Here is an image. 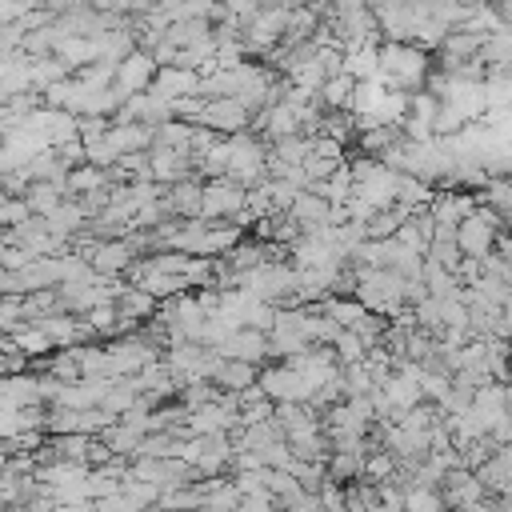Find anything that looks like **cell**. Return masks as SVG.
I'll return each mask as SVG.
<instances>
[{"label":"cell","instance_id":"1","mask_svg":"<svg viewBox=\"0 0 512 512\" xmlns=\"http://www.w3.org/2000/svg\"><path fill=\"white\" fill-rule=\"evenodd\" d=\"M432 76V52H424L420 44H380V80L388 92H404L416 96L428 88Z\"/></svg>","mask_w":512,"mask_h":512},{"label":"cell","instance_id":"2","mask_svg":"<svg viewBox=\"0 0 512 512\" xmlns=\"http://www.w3.org/2000/svg\"><path fill=\"white\" fill-rule=\"evenodd\" d=\"M260 388H264L268 400H276V404H312V400H316V388H312L292 364H284V360L260 368Z\"/></svg>","mask_w":512,"mask_h":512},{"label":"cell","instance_id":"3","mask_svg":"<svg viewBox=\"0 0 512 512\" xmlns=\"http://www.w3.org/2000/svg\"><path fill=\"white\" fill-rule=\"evenodd\" d=\"M108 352H112V376H140L148 364L160 360L164 348L156 340H148L144 332H132V336H116L108 344Z\"/></svg>","mask_w":512,"mask_h":512},{"label":"cell","instance_id":"4","mask_svg":"<svg viewBox=\"0 0 512 512\" xmlns=\"http://www.w3.org/2000/svg\"><path fill=\"white\" fill-rule=\"evenodd\" d=\"M244 208H248V188L240 180H232V176L204 180V220L224 224V220H236Z\"/></svg>","mask_w":512,"mask_h":512},{"label":"cell","instance_id":"5","mask_svg":"<svg viewBox=\"0 0 512 512\" xmlns=\"http://www.w3.org/2000/svg\"><path fill=\"white\" fill-rule=\"evenodd\" d=\"M196 124L200 128H212L220 136H236V132H248L252 128V112L236 96H220V100H204Z\"/></svg>","mask_w":512,"mask_h":512},{"label":"cell","instance_id":"6","mask_svg":"<svg viewBox=\"0 0 512 512\" xmlns=\"http://www.w3.org/2000/svg\"><path fill=\"white\" fill-rule=\"evenodd\" d=\"M80 256H88V264L100 276H128V268L140 260L128 240H100V244H88Z\"/></svg>","mask_w":512,"mask_h":512},{"label":"cell","instance_id":"7","mask_svg":"<svg viewBox=\"0 0 512 512\" xmlns=\"http://www.w3.org/2000/svg\"><path fill=\"white\" fill-rule=\"evenodd\" d=\"M156 72H160L156 56L136 48V52L124 60V64H116V88H120L124 96H140V92H148V88H152Z\"/></svg>","mask_w":512,"mask_h":512},{"label":"cell","instance_id":"8","mask_svg":"<svg viewBox=\"0 0 512 512\" xmlns=\"http://www.w3.org/2000/svg\"><path fill=\"white\" fill-rule=\"evenodd\" d=\"M220 356H228V360H244V364H264L268 356H272V344H268V332H256V328H240V332H232L228 340H224V348H216Z\"/></svg>","mask_w":512,"mask_h":512},{"label":"cell","instance_id":"9","mask_svg":"<svg viewBox=\"0 0 512 512\" xmlns=\"http://www.w3.org/2000/svg\"><path fill=\"white\" fill-rule=\"evenodd\" d=\"M200 72H188V68H160L156 72V80H152V88L148 92H156V96H164V100H192V96H200Z\"/></svg>","mask_w":512,"mask_h":512},{"label":"cell","instance_id":"10","mask_svg":"<svg viewBox=\"0 0 512 512\" xmlns=\"http://www.w3.org/2000/svg\"><path fill=\"white\" fill-rule=\"evenodd\" d=\"M168 212L176 220H204V180H184V184H172L168 196H164Z\"/></svg>","mask_w":512,"mask_h":512},{"label":"cell","instance_id":"11","mask_svg":"<svg viewBox=\"0 0 512 512\" xmlns=\"http://www.w3.org/2000/svg\"><path fill=\"white\" fill-rule=\"evenodd\" d=\"M32 404H44L40 376L36 372L4 376V384H0V408H32Z\"/></svg>","mask_w":512,"mask_h":512},{"label":"cell","instance_id":"12","mask_svg":"<svg viewBox=\"0 0 512 512\" xmlns=\"http://www.w3.org/2000/svg\"><path fill=\"white\" fill-rule=\"evenodd\" d=\"M212 384L224 388V392H244V388L260 384V368H256V364H244V360L220 356V364H216V372H212Z\"/></svg>","mask_w":512,"mask_h":512},{"label":"cell","instance_id":"13","mask_svg":"<svg viewBox=\"0 0 512 512\" xmlns=\"http://www.w3.org/2000/svg\"><path fill=\"white\" fill-rule=\"evenodd\" d=\"M320 308H324L340 328H348V332H360V328H364V320L372 316L356 296H328Z\"/></svg>","mask_w":512,"mask_h":512},{"label":"cell","instance_id":"14","mask_svg":"<svg viewBox=\"0 0 512 512\" xmlns=\"http://www.w3.org/2000/svg\"><path fill=\"white\" fill-rule=\"evenodd\" d=\"M56 56H60L72 72H80V68H88V64H100V40H92V36H68V40L56 48Z\"/></svg>","mask_w":512,"mask_h":512},{"label":"cell","instance_id":"15","mask_svg":"<svg viewBox=\"0 0 512 512\" xmlns=\"http://www.w3.org/2000/svg\"><path fill=\"white\" fill-rule=\"evenodd\" d=\"M344 72L352 80H380V44H360L344 52Z\"/></svg>","mask_w":512,"mask_h":512},{"label":"cell","instance_id":"16","mask_svg":"<svg viewBox=\"0 0 512 512\" xmlns=\"http://www.w3.org/2000/svg\"><path fill=\"white\" fill-rule=\"evenodd\" d=\"M384 396H388V404H392V412H396V424H400L404 412H412L416 404H424L420 380H408V376H392V384L384 388Z\"/></svg>","mask_w":512,"mask_h":512},{"label":"cell","instance_id":"17","mask_svg":"<svg viewBox=\"0 0 512 512\" xmlns=\"http://www.w3.org/2000/svg\"><path fill=\"white\" fill-rule=\"evenodd\" d=\"M24 200H28L32 216H44V220H48L64 200H72V196H68V180H64V184H32Z\"/></svg>","mask_w":512,"mask_h":512},{"label":"cell","instance_id":"18","mask_svg":"<svg viewBox=\"0 0 512 512\" xmlns=\"http://www.w3.org/2000/svg\"><path fill=\"white\" fill-rule=\"evenodd\" d=\"M396 256H400V244L396 240H364L352 256V264H364V268H396Z\"/></svg>","mask_w":512,"mask_h":512},{"label":"cell","instance_id":"19","mask_svg":"<svg viewBox=\"0 0 512 512\" xmlns=\"http://www.w3.org/2000/svg\"><path fill=\"white\" fill-rule=\"evenodd\" d=\"M108 184H112L108 168H96V164H80V168L68 172V196H72V200H76V196H88V192H100V188H108Z\"/></svg>","mask_w":512,"mask_h":512},{"label":"cell","instance_id":"20","mask_svg":"<svg viewBox=\"0 0 512 512\" xmlns=\"http://www.w3.org/2000/svg\"><path fill=\"white\" fill-rule=\"evenodd\" d=\"M424 284H428L432 300H460V292H464L460 276L448 272V268H440V264H432V260L424 264Z\"/></svg>","mask_w":512,"mask_h":512},{"label":"cell","instance_id":"21","mask_svg":"<svg viewBox=\"0 0 512 512\" xmlns=\"http://www.w3.org/2000/svg\"><path fill=\"white\" fill-rule=\"evenodd\" d=\"M476 204L492 208L504 224H512V180H488V184L476 192Z\"/></svg>","mask_w":512,"mask_h":512},{"label":"cell","instance_id":"22","mask_svg":"<svg viewBox=\"0 0 512 512\" xmlns=\"http://www.w3.org/2000/svg\"><path fill=\"white\" fill-rule=\"evenodd\" d=\"M76 72L60 60V56H40V60H32V88H40V92H48L52 84H64V80H72Z\"/></svg>","mask_w":512,"mask_h":512},{"label":"cell","instance_id":"23","mask_svg":"<svg viewBox=\"0 0 512 512\" xmlns=\"http://www.w3.org/2000/svg\"><path fill=\"white\" fill-rule=\"evenodd\" d=\"M292 216H296L304 228L328 224V216H332V200H324V196H316V192H300L296 204H292Z\"/></svg>","mask_w":512,"mask_h":512},{"label":"cell","instance_id":"24","mask_svg":"<svg viewBox=\"0 0 512 512\" xmlns=\"http://www.w3.org/2000/svg\"><path fill=\"white\" fill-rule=\"evenodd\" d=\"M136 288L152 292L156 300H172V296H184V288H192V284H188V276H172V272H144V276L136 280Z\"/></svg>","mask_w":512,"mask_h":512},{"label":"cell","instance_id":"25","mask_svg":"<svg viewBox=\"0 0 512 512\" xmlns=\"http://www.w3.org/2000/svg\"><path fill=\"white\" fill-rule=\"evenodd\" d=\"M268 344H272V360H292V356H300V352L312 348L296 328H288V324H280V320H276V328L268 332Z\"/></svg>","mask_w":512,"mask_h":512},{"label":"cell","instance_id":"26","mask_svg":"<svg viewBox=\"0 0 512 512\" xmlns=\"http://www.w3.org/2000/svg\"><path fill=\"white\" fill-rule=\"evenodd\" d=\"M364 456L368 452H332L328 456V480L332 484H356L364 476Z\"/></svg>","mask_w":512,"mask_h":512},{"label":"cell","instance_id":"27","mask_svg":"<svg viewBox=\"0 0 512 512\" xmlns=\"http://www.w3.org/2000/svg\"><path fill=\"white\" fill-rule=\"evenodd\" d=\"M192 140H196V124L188 120H168L156 128V144L160 148H172V152H188L192 156Z\"/></svg>","mask_w":512,"mask_h":512},{"label":"cell","instance_id":"28","mask_svg":"<svg viewBox=\"0 0 512 512\" xmlns=\"http://www.w3.org/2000/svg\"><path fill=\"white\" fill-rule=\"evenodd\" d=\"M72 352H76L84 376H112V352H108V344H76Z\"/></svg>","mask_w":512,"mask_h":512},{"label":"cell","instance_id":"29","mask_svg":"<svg viewBox=\"0 0 512 512\" xmlns=\"http://www.w3.org/2000/svg\"><path fill=\"white\" fill-rule=\"evenodd\" d=\"M352 92H356V80H352L348 72H340V76H332V80L320 88V104H324L328 112H348Z\"/></svg>","mask_w":512,"mask_h":512},{"label":"cell","instance_id":"30","mask_svg":"<svg viewBox=\"0 0 512 512\" xmlns=\"http://www.w3.org/2000/svg\"><path fill=\"white\" fill-rule=\"evenodd\" d=\"M384 96H388L384 80H356V92H352L348 112H352V116H372V112L380 108V100H384Z\"/></svg>","mask_w":512,"mask_h":512},{"label":"cell","instance_id":"31","mask_svg":"<svg viewBox=\"0 0 512 512\" xmlns=\"http://www.w3.org/2000/svg\"><path fill=\"white\" fill-rule=\"evenodd\" d=\"M456 448H460V468H468V472H480L500 452L496 436H480V440H468V444H456Z\"/></svg>","mask_w":512,"mask_h":512},{"label":"cell","instance_id":"32","mask_svg":"<svg viewBox=\"0 0 512 512\" xmlns=\"http://www.w3.org/2000/svg\"><path fill=\"white\" fill-rule=\"evenodd\" d=\"M156 508H164V512H200V508H204V488H200V484L172 488V492H164V496H160V504H156Z\"/></svg>","mask_w":512,"mask_h":512},{"label":"cell","instance_id":"33","mask_svg":"<svg viewBox=\"0 0 512 512\" xmlns=\"http://www.w3.org/2000/svg\"><path fill=\"white\" fill-rule=\"evenodd\" d=\"M480 60H484L488 68H508V64H512V24H508L504 32H492V36L484 40Z\"/></svg>","mask_w":512,"mask_h":512},{"label":"cell","instance_id":"34","mask_svg":"<svg viewBox=\"0 0 512 512\" xmlns=\"http://www.w3.org/2000/svg\"><path fill=\"white\" fill-rule=\"evenodd\" d=\"M12 340H16V348H20L28 360H40V356H52V352H56V344H52V340H48V336H44L36 324H24V328H20Z\"/></svg>","mask_w":512,"mask_h":512},{"label":"cell","instance_id":"35","mask_svg":"<svg viewBox=\"0 0 512 512\" xmlns=\"http://www.w3.org/2000/svg\"><path fill=\"white\" fill-rule=\"evenodd\" d=\"M332 348H336V356H340V364H344V368H348V364H364V360H368V352H372V348H368V340H364L360 332H348V328L336 336V344H332Z\"/></svg>","mask_w":512,"mask_h":512},{"label":"cell","instance_id":"36","mask_svg":"<svg viewBox=\"0 0 512 512\" xmlns=\"http://www.w3.org/2000/svg\"><path fill=\"white\" fill-rule=\"evenodd\" d=\"M84 324H88L92 336H112V340H116V324H120V308H116V300L92 308V312L84 316Z\"/></svg>","mask_w":512,"mask_h":512},{"label":"cell","instance_id":"37","mask_svg":"<svg viewBox=\"0 0 512 512\" xmlns=\"http://www.w3.org/2000/svg\"><path fill=\"white\" fill-rule=\"evenodd\" d=\"M404 508L408 512H448L440 488H408L404 492Z\"/></svg>","mask_w":512,"mask_h":512},{"label":"cell","instance_id":"38","mask_svg":"<svg viewBox=\"0 0 512 512\" xmlns=\"http://www.w3.org/2000/svg\"><path fill=\"white\" fill-rule=\"evenodd\" d=\"M372 392H376V384H372L368 364H348L344 368V396L356 400V396H372Z\"/></svg>","mask_w":512,"mask_h":512},{"label":"cell","instance_id":"39","mask_svg":"<svg viewBox=\"0 0 512 512\" xmlns=\"http://www.w3.org/2000/svg\"><path fill=\"white\" fill-rule=\"evenodd\" d=\"M240 500H244V492L232 484V476H228V484L220 488V492H212V496H204V508L200 512H236L240 508Z\"/></svg>","mask_w":512,"mask_h":512},{"label":"cell","instance_id":"40","mask_svg":"<svg viewBox=\"0 0 512 512\" xmlns=\"http://www.w3.org/2000/svg\"><path fill=\"white\" fill-rule=\"evenodd\" d=\"M428 260L440 264V268H448V272H456L460 260H464V252H460L456 240H432V244H428Z\"/></svg>","mask_w":512,"mask_h":512},{"label":"cell","instance_id":"41","mask_svg":"<svg viewBox=\"0 0 512 512\" xmlns=\"http://www.w3.org/2000/svg\"><path fill=\"white\" fill-rule=\"evenodd\" d=\"M420 388H424V400H432V404H448V396H452V376H440V372H428V368H424Z\"/></svg>","mask_w":512,"mask_h":512},{"label":"cell","instance_id":"42","mask_svg":"<svg viewBox=\"0 0 512 512\" xmlns=\"http://www.w3.org/2000/svg\"><path fill=\"white\" fill-rule=\"evenodd\" d=\"M32 220V208H28V200L24 196H4V208H0V224L4 228H20V224H28Z\"/></svg>","mask_w":512,"mask_h":512},{"label":"cell","instance_id":"43","mask_svg":"<svg viewBox=\"0 0 512 512\" xmlns=\"http://www.w3.org/2000/svg\"><path fill=\"white\" fill-rule=\"evenodd\" d=\"M268 472L272 468H252V472H232V484L244 492V496H260L268 492Z\"/></svg>","mask_w":512,"mask_h":512},{"label":"cell","instance_id":"44","mask_svg":"<svg viewBox=\"0 0 512 512\" xmlns=\"http://www.w3.org/2000/svg\"><path fill=\"white\" fill-rule=\"evenodd\" d=\"M260 456H264V468H276V472H292V464H296V456H292L288 440H276V444H268Z\"/></svg>","mask_w":512,"mask_h":512},{"label":"cell","instance_id":"45","mask_svg":"<svg viewBox=\"0 0 512 512\" xmlns=\"http://www.w3.org/2000/svg\"><path fill=\"white\" fill-rule=\"evenodd\" d=\"M0 264H4V272H24L28 264H36V256L24 244H4L0 248Z\"/></svg>","mask_w":512,"mask_h":512},{"label":"cell","instance_id":"46","mask_svg":"<svg viewBox=\"0 0 512 512\" xmlns=\"http://www.w3.org/2000/svg\"><path fill=\"white\" fill-rule=\"evenodd\" d=\"M96 508L100 512H144L136 500H128L124 492H116V496H104V500H96Z\"/></svg>","mask_w":512,"mask_h":512},{"label":"cell","instance_id":"47","mask_svg":"<svg viewBox=\"0 0 512 512\" xmlns=\"http://www.w3.org/2000/svg\"><path fill=\"white\" fill-rule=\"evenodd\" d=\"M288 512H328V508H324L320 492H304V496H300V500H296V504H292Z\"/></svg>","mask_w":512,"mask_h":512},{"label":"cell","instance_id":"48","mask_svg":"<svg viewBox=\"0 0 512 512\" xmlns=\"http://www.w3.org/2000/svg\"><path fill=\"white\" fill-rule=\"evenodd\" d=\"M236 400H240V412H244V408H252V404H260V400H268V392H264L260 384H252V388H244V392H236Z\"/></svg>","mask_w":512,"mask_h":512},{"label":"cell","instance_id":"49","mask_svg":"<svg viewBox=\"0 0 512 512\" xmlns=\"http://www.w3.org/2000/svg\"><path fill=\"white\" fill-rule=\"evenodd\" d=\"M492 436H496V444H512V412L496 424V432H492Z\"/></svg>","mask_w":512,"mask_h":512},{"label":"cell","instance_id":"50","mask_svg":"<svg viewBox=\"0 0 512 512\" xmlns=\"http://www.w3.org/2000/svg\"><path fill=\"white\" fill-rule=\"evenodd\" d=\"M72 4H76V0H44V8H48V12H56V16H64Z\"/></svg>","mask_w":512,"mask_h":512},{"label":"cell","instance_id":"51","mask_svg":"<svg viewBox=\"0 0 512 512\" xmlns=\"http://www.w3.org/2000/svg\"><path fill=\"white\" fill-rule=\"evenodd\" d=\"M496 460H500V464H504V468L512 472V444H500V452H496Z\"/></svg>","mask_w":512,"mask_h":512},{"label":"cell","instance_id":"52","mask_svg":"<svg viewBox=\"0 0 512 512\" xmlns=\"http://www.w3.org/2000/svg\"><path fill=\"white\" fill-rule=\"evenodd\" d=\"M148 512H164V508H148Z\"/></svg>","mask_w":512,"mask_h":512},{"label":"cell","instance_id":"53","mask_svg":"<svg viewBox=\"0 0 512 512\" xmlns=\"http://www.w3.org/2000/svg\"><path fill=\"white\" fill-rule=\"evenodd\" d=\"M488 4H496V0H488Z\"/></svg>","mask_w":512,"mask_h":512}]
</instances>
